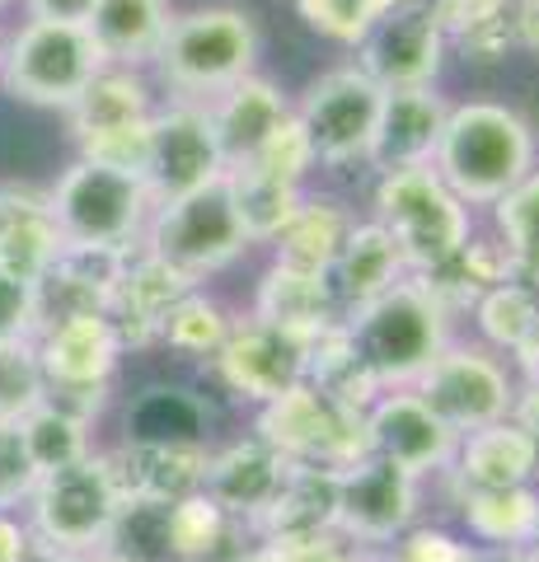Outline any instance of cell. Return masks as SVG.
Masks as SVG:
<instances>
[{
  "mask_svg": "<svg viewBox=\"0 0 539 562\" xmlns=\"http://www.w3.org/2000/svg\"><path fill=\"white\" fill-rule=\"evenodd\" d=\"M483 562H539V549H493L483 553Z\"/></svg>",
  "mask_w": 539,
  "mask_h": 562,
  "instance_id": "51",
  "label": "cell"
},
{
  "mask_svg": "<svg viewBox=\"0 0 539 562\" xmlns=\"http://www.w3.org/2000/svg\"><path fill=\"white\" fill-rule=\"evenodd\" d=\"M206 117H212L225 169H239L287 127L291 94H282V85L254 70V76H245L239 85H231L225 94H216L212 103H206Z\"/></svg>",
  "mask_w": 539,
  "mask_h": 562,
  "instance_id": "21",
  "label": "cell"
},
{
  "mask_svg": "<svg viewBox=\"0 0 539 562\" xmlns=\"http://www.w3.org/2000/svg\"><path fill=\"white\" fill-rule=\"evenodd\" d=\"M489 231L507 249L512 272L539 291V169H530L489 206Z\"/></svg>",
  "mask_w": 539,
  "mask_h": 562,
  "instance_id": "37",
  "label": "cell"
},
{
  "mask_svg": "<svg viewBox=\"0 0 539 562\" xmlns=\"http://www.w3.org/2000/svg\"><path fill=\"white\" fill-rule=\"evenodd\" d=\"M394 562H398V558H394Z\"/></svg>",
  "mask_w": 539,
  "mask_h": 562,
  "instance_id": "55",
  "label": "cell"
},
{
  "mask_svg": "<svg viewBox=\"0 0 539 562\" xmlns=\"http://www.w3.org/2000/svg\"><path fill=\"white\" fill-rule=\"evenodd\" d=\"M380 85L371 76L347 61L315 76L301 90V99H291V117L301 122V132L315 150L319 169H367V150L375 136L380 117Z\"/></svg>",
  "mask_w": 539,
  "mask_h": 562,
  "instance_id": "12",
  "label": "cell"
},
{
  "mask_svg": "<svg viewBox=\"0 0 539 562\" xmlns=\"http://www.w3.org/2000/svg\"><path fill=\"white\" fill-rule=\"evenodd\" d=\"M371 221L394 239L408 277L441 268L460 254L469 235L479 231V211H469L456 192L441 183L431 165L390 169L371 179Z\"/></svg>",
  "mask_w": 539,
  "mask_h": 562,
  "instance_id": "4",
  "label": "cell"
},
{
  "mask_svg": "<svg viewBox=\"0 0 539 562\" xmlns=\"http://www.w3.org/2000/svg\"><path fill=\"white\" fill-rule=\"evenodd\" d=\"M127 268V254L94 249V244H61L52 268L38 277V314L66 319V314H103L113 301V286Z\"/></svg>",
  "mask_w": 539,
  "mask_h": 562,
  "instance_id": "25",
  "label": "cell"
},
{
  "mask_svg": "<svg viewBox=\"0 0 539 562\" xmlns=\"http://www.w3.org/2000/svg\"><path fill=\"white\" fill-rule=\"evenodd\" d=\"M282 479H287V460H282V454H277L268 441H258V436H245V441H231V446L212 450L202 492L231 520L258 525V520H263V512L272 506L277 487H282Z\"/></svg>",
  "mask_w": 539,
  "mask_h": 562,
  "instance_id": "23",
  "label": "cell"
},
{
  "mask_svg": "<svg viewBox=\"0 0 539 562\" xmlns=\"http://www.w3.org/2000/svg\"><path fill=\"white\" fill-rule=\"evenodd\" d=\"M352 52V66L380 90H427L441 80L450 43L431 0H423V5H390Z\"/></svg>",
  "mask_w": 539,
  "mask_h": 562,
  "instance_id": "15",
  "label": "cell"
},
{
  "mask_svg": "<svg viewBox=\"0 0 539 562\" xmlns=\"http://www.w3.org/2000/svg\"><path fill=\"white\" fill-rule=\"evenodd\" d=\"M61 231L52 221L47 192L29 183H0V272L33 281L61 254Z\"/></svg>",
  "mask_w": 539,
  "mask_h": 562,
  "instance_id": "27",
  "label": "cell"
},
{
  "mask_svg": "<svg viewBox=\"0 0 539 562\" xmlns=\"http://www.w3.org/2000/svg\"><path fill=\"white\" fill-rule=\"evenodd\" d=\"M123 483L109 454L94 450L85 460L52 469L24 502V525L33 535V558L47 562H90L103 553L117 516H123Z\"/></svg>",
  "mask_w": 539,
  "mask_h": 562,
  "instance_id": "3",
  "label": "cell"
},
{
  "mask_svg": "<svg viewBox=\"0 0 539 562\" xmlns=\"http://www.w3.org/2000/svg\"><path fill=\"white\" fill-rule=\"evenodd\" d=\"M512 33L516 47L539 52V0H512Z\"/></svg>",
  "mask_w": 539,
  "mask_h": 562,
  "instance_id": "50",
  "label": "cell"
},
{
  "mask_svg": "<svg viewBox=\"0 0 539 562\" xmlns=\"http://www.w3.org/2000/svg\"><path fill=\"white\" fill-rule=\"evenodd\" d=\"M305 351L310 342H295L282 328L249 314V319H235L231 338L212 357V371L235 398L263 408V403H272L277 394H287L305 380Z\"/></svg>",
  "mask_w": 539,
  "mask_h": 562,
  "instance_id": "16",
  "label": "cell"
},
{
  "mask_svg": "<svg viewBox=\"0 0 539 562\" xmlns=\"http://www.w3.org/2000/svg\"><path fill=\"white\" fill-rule=\"evenodd\" d=\"M417 512V479L394 469L380 454H361L357 464L338 469V512L334 530L361 543H385L404 535Z\"/></svg>",
  "mask_w": 539,
  "mask_h": 562,
  "instance_id": "17",
  "label": "cell"
},
{
  "mask_svg": "<svg viewBox=\"0 0 539 562\" xmlns=\"http://www.w3.org/2000/svg\"><path fill=\"white\" fill-rule=\"evenodd\" d=\"M258 20L239 5H193L173 10L150 80L165 99L212 103L231 85L258 70Z\"/></svg>",
  "mask_w": 539,
  "mask_h": 562,
  "instance_id": "2",
  "label": "cell"
},
{
  "mask_svg": "<svg viewBox=\"0 0 539 562\" xmlns=\"http://www.w3.org/2000/svg\"><path fill=\"white\" fill-rule=\"evenodd\" d=\"M398 562H483V553L469 549V543H460L446 530H413Z\"/></svg>",
  "mask_w": 539,
  "mask_h": 562,
  "instance_id": "46",
  "label": "cell"
},
{
  "mask_svg": "<svg viewBox=\"0 0 539 562\" xmlns=\"http://www.w3.org/2000/svg\"><path fill=\"white\" fill-rule=\"evenodd\" d=\"M450 473H456L460 492L535 483L539 446L516 427L512 417H502V422H493V427H479V431L460 436L456 460H450Z\"/></svg>",
  "mask_w": 539,
  "mask_h": 562,
  "instance_id": "28",
  "label": "cell"
},
{
  "mask_svg": "<svg viewBox=\"0 0 539 562\" xmlns=\"http://www.w3.org/2000/svg\"><path fill=\"white\" fill-rule=\"evenodd\" d=\"M231 328H235V314L225 310L221 295H212L206 286H193L165 314L160 347H169L173 357H188V361H212L225 347V338H231Z\"/></svg>",
  "mask_w": 539,
  "mask_h": 562,
  "instance_id": "39",
  "label": "cell"
},
{
  "mask_svg": "<svg viewBox=\"0 0 539 562\" xmlns=\"http://www.w3.org/2000/svg\"><path fill=\"white\" fill-rule=\"evenodd\" d=\"M109 454V464L123 483L127 502H146V506H173L183 497L202 492L206 479V460L212 446H146V441H117Z\"/></svg>",
  "mask_w": 539,
  "mask_h": 562,
  "instance_id": "24",
  "label": "cell"
},
{
  "mask_svg": "<svg viewBox=\"0 0 539 562\" xmlns=\"http://www.w3.org/2000/svg\"><path fill=\"white\" fill-rule=\"evenodd\" d=\"M249 314L282 328L295 342H315L338 324H347V310L338 305L334 286H328V272H301V268H282V262H268V272L258 277Z\"/></svg>",
  "mask_w": 539,
  "mask_h": 562,
  "instance_id": "22",
  "label": "cell"
},
{
  "mask_svg": "<svg viewBox=\"0 0 539 562\" xmlns=\"http://www.w3.org/2000/svg\"><path fill=\"white\" fill-rule=\"evenodd\" d=\"M198 281L183 277L179 268H169L155 254L146 249H132L127 254V268L113 286V301H109V319L117 328L127 351H146V347H160V328H165V314L193 291Z\"/></svg>",
  "mask_w": 539,
  "mask_h": 562,
  "instance_id": "20",
  "label": "cell"
},
{
  "mask_svg": "<svg viewBox=\"0 0 539 562\" xmlns=\"http://www.w3.org/2000/svg\"><path fill=\"white\" fill-rule=\"evenodd\" d=\"M43 324L38 314V286L0 272V342H24Z\"/></svg>",
  "mask_w": 539,
  "mask_h": 562,
  "instance_id": "45",
  "label": "cell"
},
{
  "mask_svg": "<svg viewBox=\"0 0 539 562\" xmlns=\"http://www.w3.org/2000/svg\"><path fill=\"white\" fill-rule=\"evenodd\" d=\"M43 192L66 244H94V249L132 254L142 249L146 225L155 216V202L142 183V173L94 165V160H80V155Z\"/></svg>",
  "mask_w": 539,
  "mask_h": 562,
  "instance_id": "7",
  "label": "cell"
},
{
  "mask_svg": "<svg viewBox=\"0 0 539 562\" xmlns=\"http://www.w3.org/2000/svg\"><path fill=\"white\" fill-rule=\"evenodd\" d=\"M103 70L94 38L80 24L10 20L0 24V94L47 113H66Z\"/></svg>",
  "mask_w": 539,
  "mask_h": 562,
  "instance_id": "6",
  "label": "cell"
},
{
  "mask_svg": "<svg viewBox=\"0 0 539 562\" xmlns=\"http://www.w3.org/2000/svg\"><path fill=\"white\" fill-rule=\"evenodd\" d=\"M367 436H371V454L413 473V479L450 469L456 446H460V436L427 408L413 384L408 390H380L375 394V403L367 408Z\"/></svg>",
  "mask_w": 539,
  "mask_h": 562,
  "instance_id": "18",
  "label": "cell"
},
{
  "mask_svg": "<svg viewBox=\"0 0 539 562\" xmlns=\"http://www.w3.org/2000/svg\"><path fill=\"white\" fill-rule=\"evenodd\" d=\"M0 562H33V535L14 512H0Z\"/></svg>",
  "mask_w": 539,
  "mask_h": 562,
  "instance_id": "49",
  "label": "cell"
},
{
  "mask_svg": "<svg viewBox=\"0 0 539 562\" xmlns=\"http://www.w3.org/2000/svg\"><path fill=\"white\" fill-rule=\"evenodd\" d=\"M94 417H85L80 408H71V403L61 398H43L38 408H33L20 431H24V446L33 454V464H38V473H52V469H66L85 460V454H94Z\"/></svg>",
  "mask_w": 539,
  "mask_h": 562,
  "instance_id": "35",
  "label": "cell"
},
{
  "mask_svg": "<svg viewBox=\"0 0 539 562\" xmlns=\"http://www.w3.org/2000/svg\"><path fill=\"white\" fill-rule=\"evenodd\" d=\"M20 5V14H29V20H52V24H90V14L99 0H14Z\"/></svg>",
  "mask_w": 539,
  "mask_h": 562,
  "instance_id": "48",
  "label": "cell"
},
{
  "mask_svg": "<svg viewBox=\"0 0 539 562\" xmlns=\"http://www.w3.org/2000/svg\"><path fill=\"white\" fill-rule=\"evenodd\" d=\"M165 103L160 85L150 70H127V66H103L99 76L85 85V94L66 109V132L80 160L113 165L142 173L146 160V132L155 109Z\"/></svg>",
  "mask_w": 539,
  "mask_h": 562,
  "instance_id": "8",
  "label": "cell"
},
{
  "mask_svg": "<svg viewBox=\"0 0 539 562\" xmlns=\"http://www.w3.org/2000/svg\"><path fill=\"white\" fill-rule=\"evenodd\" d=\"M404 277H408V268H404V258H398L394 239L380 231L371 216H361L357 231L347 235L343 254L334 258V268H328V286H334L338 305L352 314L361 305H371L375 295H385L390 286H398Z\"/></svg>",
  "mask_w": 539,
  "mask_h": 562,
  "instance_id": "30",
  "label": "cell"
},
{
  "mask_svg": "<svg viewBox=\"0 0 539 562\" xmlns=\"http://www.w3.org/2000/svg\"><path fill=\"white\" fill-rule=\"evenodd\" d=\"M460 516L469 535L493 549H539V487H483L460 492Z\"/></svg>",
  "mask_w": 539,
  "mask_h": 562,
  "instance_id": "34",
  "label": "cell"
},
{
  "mask_svg": "<svg viewBox=\"0 0 539 562\" xmlns=\"http://www.w3.org/2000/svg\"><path fill=\"white\" fill-rule=\"evenodd\" d=\"M423 403L456 436H469L479 427H493V422L512 417L516 403V375L507 371V361L489 351L483 342H456L450 338L441 347V357L427 366L413 384Z\"/></svg>",
  "mask_w": 539,
  "mask_h": 562,
  "instance_id": "13",
  "label": "cell"
},
{
  "mask_svg": "<svg viewBox=\"0 0 539 562\" xmlns=\"http://www.w3.org/2000/svg\"><path fill=\"white\" fill-rule=\"evenodd\" d=\"M347 333H352L357 357L367 361L380 390H408L431 361L441 357V347L456 338L450 333V314L404 277L385 295H375L371 305L347 314Z\"/></svg>",
  "mask_w": 539,
  "mask_h": 562,
  "instance_id": "5",
  "label": "cell"
},
{
  "mask_svg": "<svg viewBox=\"0 0 539 562\" xmlns=\"http://www.w3.org/2000/svg\"><path fill=\"white\" fill-rule=\"evenodd\" d=\"M221 179H225V160H221L212 117H206V103L165 99L150 117L146 160H142V183L150 192V202L169 206Z\"/></svg>",
  "mask_w": 539,
  "mask_h": 562,
  "instance_id": "14",
  "label": "cell"
},
{
  "mask_svg": "<svg viewBox=\"0 0 539 562\" xmlns=\"http://www.w3.org/2000/svg\"><path fill=\"white\" fill-rule=\"evenodd\" d=\"M47 398V380L33 338L0 342V422H24Z\"/></svg>",
  "mask_w": 539,
  "mask_h": 562,
  "instance_id": "41",
  "label": "cell"
},
{
  "mask_svg": "<svg viewBox=\"0 0 539 562\" xmlns=\"http://www.w3.org/2000/svg\"><path fill=\"white\" fill-rule=\"evenodd\" d=\"M450 117V99L427 85V90H385L380 94V117H375V136L367 150V173H390V169H413V165H431L441 146Z\"/></svg>",
  "mask_w": 539,
  "mask_h": 562,
  "instance_id": "19",
  "label": "cell"
},
{
  "mask_svg": "<svg viewBox=\"0 0 539 562\" xmlns=\"http://www.w3.org/2000/svg\"><path fill=\"white\" fill-rule=\"evenodd\" d=\"M225 188L235 198V211L245 221V235L254 249H268V244L282 235V225L295 216V206L310 188H295L287 179H272L263 169H225Z\"/></svg>",
  "mask_w": 539,
  "mask_h": 562,
  "instance_id": "36",
  "label": "cell"
},
{
  "mask_svg": "<svg viewBox=\"0 0 539 562\" xmlns=\"http://www.w3.org/2000/svg\"><path fill=\"white\" fill-rule=\"evenodd\" d=\"M291 5L315 33H324V38H334L343 47H357L394 0H291Z\"/></svg>",
  "mask_w": 539,
  "mask_h": 562,
  "instance_id": "42",
  "label": "cell"
},
{
  "mask_svg": "<svg viewBox=\"0 0 539 562\" xmlns=\"http://www.w3.org/2000/svg\"><path fill=\"white\" fill-rule=\"evenodd\" d=\"M239 169H245V165H239ZM249 169H263V173H272V179H287L295 188H310V179L319 173L315 150H310V140H305V132H301V122H295V117H287V127L254 155Z\"/></svg>",
  "mask_w": 539,
  "mask_h": 562,
  "instance_id": "44",
  "label": "cell"
},
{
  "mask_svg": "<svg viewBox=\"0 0 539 562\" xmlns=\"http://www.w3.org/2000/svg\"><path fill=\"white\" fill-rule=\"evenodd\" d=\"M469 314H474L483 347L497 351V357H516V351L530 342V333L539 328V291L530 281L507 277V281H497L493 291H483Z\"/></svg>",
  "mask_w": 539,
  "mask_h": 562,
  "instance_id": "38",
  "label": "cell"
},
{
  "mask_svg": "<svg viewBox=\"0 0 539 562\" xmlns=\"http://www.w3.org/2000/svg\"><path fill=\"white\" fill-rule=\"evenodd\" d=\"M231 516L206 497V492H193V497L165 506V539H169V553L173 562H202L221 549L225 530H231Z\"/></svg>",
  "mask_w": 539,
  "mask_h": 562,
  "instance_id": "40",
  "label": "cell"
},
{
  "mask_svg": "<svg viewBox=\"0 0 539 562\" xmlns=\"http://www.w3.org/2000/svg\"><path fill=\"white\" fill-rule=\"evenodd\" d=\"M431 169L469 211H489L502 192L539 169V136L507 103L460 99L450 103Z\"/></svg>",
  "mask_w": 539,
  "mask_h": 562,
  "instance_id": "1",
  "label": "cell"
},
{
  "mask_svg": "<svg viewBox=\"0 0 539 562\" xmlns=\"http://www.w3.org/2000/svg\"><path fill=\"white\" fill-rule=\"evenodd\" d=\"M38 479L43 473H38V464H33V454L24 446L20 422H0V512L24 516V502L33 497Z\"/></svg>",
  "mask_w": 539,
  "mask_h": 562,
  "instance_id": "43",
  "label": "cell"
},
{
  "mask_svg": "<svg viewBox=\"0 0 539 562\" xmlns=\"http://www.w3.org/2000/svg\"><path fill=\"white\" fill-rule=\"evenodd\" d=\"M14 10V0H0V20H5V14Z\"/></svg>",
  "mask_w": 539,
  "mask_h": 562,
  "instance_id": "53",
  "label": "cell"
},
{
  "mask_svg": "<svg viewBox=\"0 0 539 562\" xmlns=\"http://www.w3.org/2000/svg\"><path fill=\"white\" fill-rule=\"evenodd\" d=\"M268 558L272 562H357L334 539V530H328V535H305V539H272Z\"/></svg>",
  "mask_w": 539,
  "mask_h": 562,
  "instance_id": "47",
  "label": "cell"
},
{
  "mask_svg": "<svg viewBox=\"0 0 539 562\" xmlns=\"http://www.w3.org/2000/svg\"><path fill=\"white\" fill-rule=\"evenodd\" d=\"M206 403L193 390L179 384H150L127 403L123 417V441L146 446H206Z\"/></svg>",
  "mask_w": 539,
  "mask_h": 562,
  "instance_id": "33",
  "label": "cell"
},
{
  "mask_svg": "<svg viewBox=\"0 0 539 562\" xmlns=\"http://www.w3.org/2000/svg\"><path fill=\"white\" fill-rule=\"evenodd\" d=\"M394 5H423V0H394Z\"/></svg>",
  "mask_w": 539,
  "mask_h": 562,
  "instance_id": "54",
  "label": "cell"
},
{
  "mask_svg": "<svg viewBox=\"0 0 539 562\" xmlns=\"http://www.w3.org/2000/svg\"><path fill=\"white\" fill-rule=\"evenodd\" d=\"M142 249L169 262V268H179L183 277H193L198 286H206V277L235 268L254 244L245 235V221H239V211H235L231 188L221 179L212 188L193 192V198L155 206Z\"/></svg>",
  "mask_w": 539,
  "mask_h": 562,
  "instance_id": "9",
  "label": "cell"
},
{
  "mask_svg": "<svg viewBox=\"0 0 539 562\" xmlns=\"http://www.w3.org/2000/svg\"><path fill=\"white\" fill-rule=\"evenodd\" d=\"M33 351H38V366L47 380V398L71 403V408L99 422L113 398V380L123 371V357H127L109 314L47 319L33 333Z\"/></svg>",
  "mask_w": 539,
  "mask_h": 562,
  "instance_id": "11",
  "label": "cell"
},
{
  "mask_svg": "<svg viewBox=\"0 0 539 562\" xmlns=\"http://www.w3.org/2000/svg\"><path fill=\"white\" fill-rule=\"evenodd\" d=\"M231 562H272V558H268V543H263V549H249V553H235Z\"/></svg>",
  "mask_w": 539,
  "mask_h": 562,
  "instance_id": "52",
  "label": "cell"
},
{
  "mask_svg": "<svg viewBox=\"0 0 539 562\" xmlns=\"http://www.w3.org/2000/svg\"><path fill=\"white\" fill-rule=\"evenodd\" d=\"M334 512H338V469H319V464H291L287 460V479L277 487L272 506L258 520V530L272 539H305V535H328L334 530Z\"/></svg>",
  "mask_w": 539,
  "mask_h": 562,
  "instance_id": "31",
  "label": "cell"
},
{
  "mask_svg": "<svg viewBox=\"0 0 539 562\" xmlns=\"http://www.w3.org/2000/svg\"><path fill=\"white\" fill-rule=\"evenodd\" d=\"M173 5L169 0H99L85 33L94 38L103 66L150 70L169 33Z\"/></svg>",
  "mask_w": 539,
  "mask_h": 562,
  "instance_id": "29",
  "label": "cell"
},
{
  "mask_svg": "<svg viewBox=\"0 0 539 562\" xmlns=\"http://www.w3.org/2000/svg\"><path fill=\"white\" fill-rule=\"evenodd\" d=\"M361 211L343 198V192H328V188H310L295 216L282 225V235L268 244L272 262L282 268H301V272H328L334 258L343 254L347 235L357 231Z\"/></svg>",
  "mask_w": 539,
  "mask_h": 562,
  "instance_id": "26",
  "label": "cell"
},
{
  "mask_svg": "<svg viewBox=\"0 0 539 562\" xmlns=\"http://www.w3.org/2000/svg\"><path fill=\"white\" fill-rule=\"evenodd\" d=\"M254 436L268 441L291 464L347 469V464H357L361 454H371L367 408H347V403L319 394L315 384H305V380L258 408Z\"/></svg>",
  "mask_w": 539,
  "mask_h": 562,
  "instance_id": "10",
  "label": "cell"
},
{
  "mask_svg": "<svg viewBox=\"0 0 539 562\" xmlns=\"http://www.w3.org/2000/svg\"><path fill=\"white\" fill-rule=\"evenodd\" d=\"M507 277H516L507 249L493 239V231H483V225H479L460 254H450L441 268H431V272L413 277V281L450 314V319H456V314H469L479 305L483 291H493L497 281H507Z\"/></svg>",
  "mask_w": 539,
  "mask_h": 562,
  "instance_id": "32",
  "label": "cell"
}]
</instances>
